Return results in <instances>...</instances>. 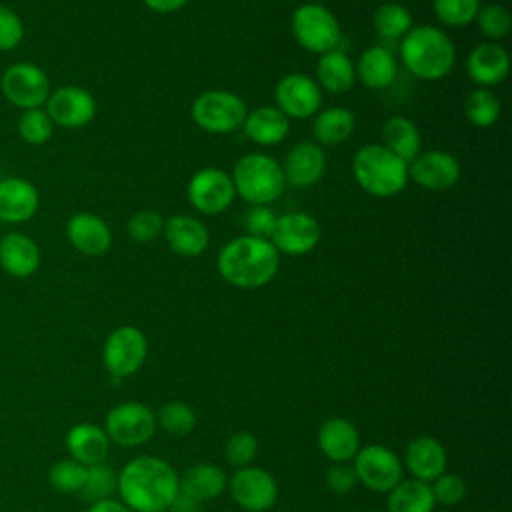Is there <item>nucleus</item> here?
I'll return each mask as SVG.
<instances>
[{
    "instance_id": "1",
    "label": "nucleus",
    "mask_w": 512,
    "mask_h": 512,
    "mask_svg": "<svg viewBox=\"0 0 512 512\" xmlns=\"http://www.w3.org/2000/svg\"><path fill=\"white\" fill-rule=\"evenodd\" d=\"M180 490V476L158 456H136L118 472L120 502L132 512H166Z\"/></svg>"
},
{
    "instance_id": "2",
    "label": "nucleus",
    "mask_w": 512,
    "mask_h": 512,
    "mask_svg": "<svg viewBox=\"0 0 512 512\" xmlns=\"http://www.w3.org/2000/svg\"><path fill=\"white\" fill-rule=\"evenodd\" d=\"M280 254L270 240L238 236L222 246L216 258L218 274L232 286L254 290L266 286L278 272Z\"/></svg>"
},
{
    "instance_id": "3",
    "label": "nucleus",
    "mask_w": 512,
    "mask_h": 512,
    "mask_svg": "<svg viewBox=\"0 0 512 512\" xmlns=\"http://www.w3.org/2000/svg\"><path fill=\"white\" fill-rule=\"evenodd\" d=\"M400 60L412 76L434 82L450 74L456 62V48L444 30L420 24L400 38Z\"/></svg>"
},
{
    "instance_id": "4",
    "label": "nucleus",
    "mask_w": 512,
    "mask_h": 512,
    "mask_svg": "<svg viewBox=\"0 0 512 512\" xmlns=\"http://www.w3.org/2000/svg\"><path fill=\"white\" fill-rule=\"evenodd\" d=\"M352 174L370 196L390 198L406 188L408 164L382 144H366L352 158Z\"/></svg>"
},
{
    "instance_id": "5",
    "label": "nucleus",
    "mask_w": 512,
    "mask_h": 512,
    "mask_svg": "<svg viewBox=\"0 0 512 512\" xmlns=\"http://www.w3.org/2000/svg\"><path fill=\"white\" fill-rule=\"evenodd\" d=\"M236 194L252 206H268L278 200L286 188L284 172L278 160L268 154H246L232 170Z\"/></svg>"
},
{
    "instance_id": "6",
    "label": "nucleus",
    "mask_w": 512,
    "mask_h": 512,
    "mask_svg": "<svg viewBox=\"0 0 512 512\" xmlns=\"http://www.w3.org/2000/svg\"><path fill=\"white\" fill-rule=\"evenodd\" d=\"M192 120L210 134H228L244 124L246 102L228 90H206L190 108Z\"/></svg>"
},
{
    "instance_id": "7",
    "label": "nucleus",
    "mask_w": 512,
    "mask_h": 512,
    "mask_svg": "<svg viewBox=\"0 0 512 512\" xmlns=\"http://www.w3.org/2000/svg\"><path fill=\"white\" fill-rule=\"evenodd\" d=\"M292 34L296 42L314 54L330 52L340 42V24L322 4L306 2L292 12Z\"/></svg>"
},
{
    "instance_id": "8",
    "label": "nucleus",
    "mask_w": 512,
    "mask_h": 512,
    "mask_svg": "<svg viewBox=\"0 0 512 512\" xmlns=\"http://www.w3.org/2000/svg\"><path fill=\"white\" fill-rule=\"evenodd\" d=\"M148 354V340L136 326H118L102 346V364L114 380L136 374Z\"/></svg>"
},
{
    "instance_id": "9",
    "label": "nucleus",
    "mask_w": 512,
    "mask_h": 512,
    "mask_svg": "<svg viewBox=\"0 0 512 512\" xmlns=\"http://www.w3.org/2000/svg\"><path fill=\"white\" fill-rule=\"evenodd\" d=\"M156 426V414L148 406L128 400L108 410L104 432L110 442L124 448H134L148 442L154 436Z\"/></svg>"
},
{
    "instance_id": "10",
    "label": "nucleus",
    "mask_w": 512,
    "mask_h": 512,
    "mask_svg": "<svg viewBox=\"0 0 512 512\" xmlns=\"http://www.w3.org/2000/svg\"><path fill=\"white\" fill-rule=\"evenodd\" d=\"M0 90L10 104L22 110H32L46 104L50 96V80L40 66L32 62H16L4 70Z\"/></svg>"
},
{
    "instance_id": "11",
    "label": "nucleus",
    "mask_w": 512,
    "mask_h": 512,
    "mask_svg": "<svg viewBox=\"0 0 512 512\" xmlns=\"http://www.w3.org/2000/svg\"><path fill=\"white\" fill-rule=\"evenodd\" d=\"M356 478L374 492H390L402 480V462L398 454L382 444L360 446L352 458Z\"/></svg>"
},
{
    "instance_id": "12",
    "label": "nucleus",
    "mask_w": 512,
    "mask_h": 512,
    "mask_svg": "<svg viewBox=\"0 0 512 512\" xmlns=\"http://www.w3.org/2000/svg\"><path fill=\"white\" fill-rule=\"evenodd\" d=\"M232 500L246 512H266L278 498V484L274 476L258 466L238 468L228 480Z\"/></svg>"
},
{
    "instance_id": "13",
    "label": "nucleus",
    "mask_w": 512,
    "mask_h": 512,
    "mask_svg": "<svg viewBox=\"0 0 512 512\" xmlns=\"http://www.w3.org/2000/svg\"><path fill=\"white\" fill-rule=\"evenodd\" d=\"M186 196L198 212L214 216L224 212L232 204L236 190L232 178L224 170L202 168L190 178Z\"/></svg>"
},
{
    "instance_id": "14",
    "label": "nucleus",
    "mask_w": 512,
    "mask_h": 512,
    "mask_svg": "<svg viewBox=\"0 0 512 512\" xmlns=\"http://www.w3.org/2000/svg\"><path fill=\"white\" fill-rule=\"evenodd\" d=\"M320 240V224L306 212H288L276 218L270 242L278 254L302 256L316 248Z\"/></svg>"
},
{
    "instance_id": "15",
    "label": "nucleus",
    "mask_w": 512,
    "mask_h": 512,
    "mask_svg": "<svg viewBox=\"0 0 512 512\" xmlns=\"http://www.w3.org/2000/svg\"><path fill=\"white\" fill-rule=\"evenodd\" d=\"M276 108L286 114L288 118H310L320 110L322 104V90L306 74H288L278 80L274 88Z\"/></svg>"
},
{
    "instance_id": "16",
    "label": "nucleus",
    "mask_w": 512,
    "mask_h": 512,
    "mask_svg": "<svg viewBox=\"0 0 512 512\" xmlns=\"http://www.w3.org/2000/svg\"><path fill=\"white\" fill-rule=\"evenodd\" d=\"M46 112L56 126L82 128L96 116V100L86 88L62 86L50 92Z\"/></svg>"
},
{
    "instance_id": "17",
    "label": "nucleus",
    "mask_w": 512,
    "mask_h": 512,
    "mask_svg": "<svg viewBox=\"0 0 512 512\" xmlns=\"http://www.w3.org/2000/svg\"><path fill=\"white\" fill-rule=\"evenodd\" d=\"M408 178L426 190H448L460 180V164L446 150L420 152L408 164Z\"/></svg>"
},
{
    "instance_id": "18",
    "label": "nucleus",
    "mask_w": 512,
    "mask_h": 512,
    "mask_svg": "<svg viewBox=\"0 0 512 512\" xmlns=\"http://www.w3.org/2000/svg\"><path fill=\"white\" fill-rule=\"evenodd\" d=\"M282 172L286 184L294 188H310L314 186L326 170V156L316 142H298L290 148L284 158Z\"/></svg>"
},
{
    "instance_id": "19",
    "label": "nucleus",
    "mask_w": 512,
    "mask_h": 512,
    "mask_svg": "<svg viewBox=\"0 0 512 512\" xmlns=\"http://www.w3.org/2000/svg\"><path fill=\"white\" fill-rule=\"evenodd\" d=\"M70 244L86 256H102L112 246V232L108 224L92 212H76L66 224Z\"/></svg>"
},
{
    "instance_id": "20",
    "label": "nucleus",
    "mask_w": 512,
    "mask_h": 512,
    "mask_svg": "<svg viewBox=\"0 0 512 512\" xmlns=\"http://www.w3.org/2000/svg\"><path fill=\"white\" fill-rule=\"evenodd\" d=\"M466 70L480 88L500 84L510 70V56L498 42H482L474 46L466 58Z\"/></svg>"
},
{
    "instance_id": "21",
    "label": "nucleus",
    "mask_w": 512,
    "mask_h": 512,
    "mask_svg": "<svg viewBox=\"0 0 512 512\" xmlns=\"http://www.w3.org/2000/svg\"><path fill=\"white\" fill-rule=\"evenodd\" d=\"M40 206V194L36 186L24 178L0 180V220L20 224L30 220Z\"/></svg>"
},
{
    "instance_id": "22",
    "label": "nucleus",
    "mask_w": 512,
    "mask_h": 512,
    "mask_svg": "<svg viewBox=\"0 0 512 512\" xmlns=\"http://www.w3.org/2000/svg\"><path fill=\"white\" fill-rule=\"evenodd\" d=\"M446 450L440 440L432 436H416L408 442L404 452V464L412 478L422 482H432L442 472H446Z\"/></svg>"
},
{
    "instance_id": "23",
    "label": "nucleus",
    "mask_w": 512,
    "mask_h": 512,
    "mask_svg": "<svg viewBox=\"0 0 512 512\" xmlns=\"http://www.w3.org/2000/svg\"><path fill=\"white\" fill-rule=\"evenodd\" d=\"M40 260V248L30 236L22 232H8L0 238V266L6 274L14 278H28L40 268Z\"/></svg>"
},
{
    "instance_id": "24",
    "label": "nucleus",
    "mask_w": 512,
    "mask_h": 512,
    "mask_svg": "<svg viewBox=\"0 0 512 512\" xmlns=\"http://www.w3.org/2000/svg\"><path fill=\"white\" fill-rule=\"evenodd\" d=\"M168 248L178 256H200L210 242L206 226L192 216L176 214L164 220L162 228Z\"/></svg>"
},
{
    "instance_id": "25",
    "label": "nucleus",
    "mask_w": 512,
    "mask_h": 512,
    "mask_svg": "<svg viewBox=\"0 0 512 512\" xmlns=\"http://www.w3.org/2000/svg\"><path fill=\"white\" fill-rule=\"evenodd\" d=\"M318 448L332 462H350L360 448V434L350 420L334 416L318 428Z\"/></svg>"
},
{
    "instance_id": "26",
    "label": "nucleus",
    "mask_w": 512,
    "mask_h": 512,
    "mask_svg": "<svg viewBox=\"0 0 512 512\" xmlns=\"http://www.w3.org/2000/svg\"><path fill=\"white\" fill-rule=\"evenodd\" d=\"M66 450L70 458L76 462L90 466L104 462L110 450V438L106 436L104 428L92 424V422H78L74 424L64 438Z\"/></svg>"
},
{
    "instance_id": "27",
    "label": "nucleus",
    "mask_w": 512,
    "mask_h": 512,
    "mask_svg": "<svg viewBox=\"0 0 512 512\" xmlns=\"http://www.w3.org/2000/svg\"><path fill=\"white\" fill-rule=\"evenodd\" d=\"M244 134L260 146H276L290 132V118L276 106H258L244 118Z\"/></svg>"
},
{
    "instance_id": "28",
    "label": "nucleus",
    "mask_w": 512,
    "mask_h": 512,
    "mask_svg": "<svg viewBox=\"0 0 512 512\" xmlns=\"http://www.w3.org/2000/svg\"><path fill=\"white\" fill-rule=\"evenodd\" d=\"M354 70H356V78L364 86H368L372 90H384L396 80L398 62H396V56L388 48L370 46L360 54Z\"/></svg>"
},
{
    "instance_id": "29",
    "label": "nucleus",
    "mask_w": 512,
    "mask_h": 512,
    "mask_svg": "<svg viewBox=\"0 0 512 512\" xmlns=\"http://www.w3.org/2000/svg\"><path fill=\"white\" fill-rule=\"evenodd\" d=\"M228 486V478L224 470L210 462H200L190 466L180 476V492L198 500L200 504L206 500L218 498Z\"/></svg>"
},
{
    "instance_id": "30",
    "label": "nucleus",
    "mask_w": 512,
    "mask_h": 512,
    "mask_svg": "<svg viewBox=\"0 0 512 512\" xmlns=\"http://www.w3.org/2000/svg\"><path fill=\"white\" fill-rule=\"evenodd\" d=\"M316 84L332 94L348 92L356 82L352 60L338 48L320 54L316 64Z\"/></svg>"
},
{
    "instance_id": "31",
    "label": "nucleus",
    "mask_w": 512,
    "mask_h": 512,
    "mask_svg": "<svg viewBox=\"0 0 512 512\" xmlns=\"http://www.w3.org/2000/svg\"><path fill=\"white\" fill-rule=\"evenodd\" d=\"M382 146L410 164L420 154V130L406 116H392L382 126Z\"/></svg>"
},
{
    "instance_id": "32",
    "label": "nucleus",
    "mask_w": 512,
    "mask_h": 512,
    "mask_svg": "<svg viewBox=\"0 0 512 512\" xmlns=\"http://www.w3.org/2000/svg\"><path fill=\"white\" fill-rule=\"evenodd\" d=\"M354 126H356V122H354V114L350 110L332 106V108L318 110L314 114L312 134L318 144L336 146V144L346 142L352 136Z\"/></svg>"
},
{
    "instance_id": "33",
    "label": "nucleus",
    "mask_w": 512,
    "mask_h": 512,
    "mask_svg": "<svg viewBox=\"0 0 512 512\" xmlns=\"http://www.w3.org/2000/svg\"><path fill=\"white\" fill-rule=\"evenodd\" d=\"M436 500L432 496L430 484L410 478L400 480L390 492L386 500L388 512H434Z\"/></svg>"
},
{
    "instance_id": "34",
    "label": "nucleus",
    "mask_w": 512,
    "mask_h": 512,
    "mask_svg": "<svg viewBox=\"0 0 512 512\" xmlns=\"http://www.w3.org/2000/svg\"><path fill=\"white\" fill-rule=\"evenodd\" d=\"M372 26L380 38L400 40L412 28V16L402 4L388 2L376 8L372 16Z\"/></svg>"
},
{
    "instance_id": "35",
    "label": "nucleus",
    "mask_w": 512,
    "mask_h": 512,
    "mask_svg": "<svg viewBox=\"0 0 512 512\" xmlns=\"http://www.w3.org/2000/svg\"><path fill=\"white\" fill-rule=\"evenodd\" d=\"M464 114L478 128L492 126L500 116V98L490 88H474L464 100Z\"/></svg>"
},
{
    "instance_id": "36",
    "label": "nucleus",
    "mask_w": 512,
    "mask_h": 512,
    "mask_svg": "<svg viewBox=\"0 0 512 512\" xmlns=\"http://www.w3.org/2000/svg\"><path fill=\"white\" fill-rule=\"evenodd\" d=\"M116 488H118V472L112 466L104 462L86 466V480L80 490V496L84 500L98 502V500L112 498Z\"/></svg>"
},
{
    "instance_id": "37",
    "label": "nucleus",
    "mask_w": 512,
    "mask_h": 512,
    "mask_svg": "<svg viewBox=\"0 0 512 512\" xmlns=\"http://www.w3.org/2000/svg\"><path fill=\"white\" fill-rule=\"evenodd\" d=\"M156 424L170 436H186L196 426V414L186 402L170 400L156 412Z\"/></svg>"
},
{
    "instance_id": "38",
    "label": "nucleus",
    "mask_w": 512,
    "mask_h": 512,
    "mask_svg": "<svg viewBox=\"0 0 512 512\" xmlns=\"http://www.w3.org/2000/svg\"><path fill=\"white\" fill-rule=\"evenodd\" d=\"M86 480V466L76 462L74 458H64L52 464L48 470V482L54 490L62 494L80 492Z\"/></svg>"
},
{
    "instance_id": "39",
    "label": "nucleus",
    "mask_w": 512,
    "mask_h": 512,
    "mask_svg": "<svg viewBox=\"0 0 512 512\" xmlns=\"http://www.w3.org/2000/svg\"><path fill=\"white\" fill-rule=\"evenodd\" d=\"M54 132V122L50 120L48 112L42 108L24 110L18 118V134L26 144L40 146L50 140Z\"/></svg>"
},
{
    "instance_id": "40",
    "label": "nucleus",
    "mask_w": 512,
    "mask_h": 512,
    "mask_svg": "<svg viewBox=\"0 0 512 512\" xmlns=\"http://www.w3.org/2000/svg\"><path fill=\"white\" fill-rule=\"evenodd\" d=\"M480 10V0H434L436 18L452 28L468 26Z\"/></svg>"
},
{
    "instance_id": "41",
    "label": "nucleus",
    "mask_w": 512,
    "mask_h": 512,
    "mask_svg": "<svg viewBox=\"0 0 512 512\" xmlns=\"http://www.w3.org/2000/svg\"><path fill=\"white\" fill-rule=\"evenodd\" d=\"M474 22L478 24V30L490 38V40H500L504 36H508L510 26H512V16L508 12V8H504L502 4H490L478 10Z\"/></svg>"
},
{
    "instance_id": "42",
    "label": "nucleus",
    "mask_w": 512,
    "mask_h": 512,
    "mask_svg": "<svg viewBox=\"0 0 512 512\" xmlns=\"http://www.w3.org/2000/svg\"><path fill=\"white\" fill-rule=\"evenodd\" d=\"M256 454H258V440L250 432H234L226 440L224 456H226V462L236 470L252 466Z\"/></svg>"
},
{
    "instance_id": "43",
    "label": "nucleus",
    "mask_w": 512,
    "mask_h": 512,
    "mask_svg": "<svg viewBox=\"0 0 512 512\" xmlns=\"http://www.w3.org/2000/svg\"><path fill=\"white\" fill-rule=\"evenodd\" d=\"M164 220L156 210H138L130 216L126 230L136 242H152L162 234Z\"/></svg>"
},
{
    "instance_id": "44",
    "label": "nucleus",
    "mask_w": 512,
    "mask_h": 512,
    "mask_svg": "<svg viewBox=\"0 0 512 512\" xmlns=\"http://www.w3.org/2000/svg\"><path fill=\"white\" fill-rule=\"evenodd\" d=\"M430 490L434 500L444 506H454L466 498V482L454 472H442L430 482Z\"/></svg>"
},
{
    "instance_id": "45",
    "label": "nucleus",
    "mask_w": 512,
    "mask_h": 512,
    "mask_svg": "<svg viewBox=\"0 0 512 512\" xmlns=\"http://www.w3.org/2000/svg\"><path fill=\"white\" fill-rule=\"evenodd\" d=\"M24 38V24L20 20V16L0 4V52H8L14 50Z\"/></svg>"
},
{
    "instance_id": "46",
    "label": "nucleus",
    "mask_w": 512,
    "mask_h": 512,
    "mask_svg": "<svg viewBox=\"0 0 512 512\" xmlns=\"http://www.w3.org/2000/svg\"><path fill=\"white\" fill-rule=\"evenodd\" d=\"M358 484L356 470L348 462H332L326 470V486L330 492L344 496Z\"/></svg>"
},
{
    "instance_id": "47",
    "label": "nucleus",
    "mask_w": 512,
    "mask_h": 512,
    "mask_svg": "<svg viewBox=\"0 0 512 512\" xmlns=\"http://www.w3.org/2000/svg\"><path fill=\"white\" fill-rule=\"evenodd\" d=\"M276 214L268 206H252L246 214V230L248 236L270 240L272 230L276 226Z\"/></svg>"
},
{
    "instance_id": "48",
    "label": "nucleus",
    "mask_w": 512,
    "mask_h": 512,
    "mask_svg": "<svg viewBox=\"0 0 512 512\" xmlns=\"http://www.w3.org/2000/svg\"><path fill=\"white\" fill-rule=\"evenodd\" d=\"M190 0H144V4L158 14H170L184 8Z\"/></svg>"
},
{
    "instance_id": "49",
    "label": "nucleus",
    "mask_w": 512,
    "mask_h": 512,
    "mask_svg": "<svg viewBox=\"0 0 512 512\" xmlns=\"http://www.w3.org/2000/svg\"><path fill=\"white\" fill-rule=\"evenodd\" d=\"M168 510H170V512H200V502L178 490V494H176V498L172 500V504H170Z\"/></svg>"
},
{
    "instance_id": "50",
    "label": "nucleus",
    "mask_w": 512,
    "mask_h": 512,
    "mask_svg": "<svg viewBox=\"0 0 512 512\" xmlns=\"http://www.w3.org/2000/svg\"><path fill=\"white\" fill-rule=\"evenodd\" d=\"M88 512H132L124 502L114 500V498H106V500H98L92 502Z\"/></svg>"
}]
</instances>
